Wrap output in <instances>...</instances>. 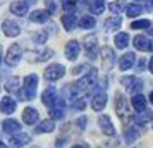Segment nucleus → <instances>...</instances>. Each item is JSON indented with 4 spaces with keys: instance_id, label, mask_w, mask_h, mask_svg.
<instances>
[{
    "instance_id": "13",
    "label": "nucleus",
    "mask_w": 153,
    "mask_h": 148,
    "mask_svg": "<svg viewBox=\"0 0 153 148\" xmlns=\"http://www.w3.org/2000/svg\"><path fill=\"white\" fill-rule=\"evenodd\" d=\"M64 52H65V57H67L69 60H76L77 57H79V52H81V45H79V42H76V40H71V42H67Z\"/></svg>"
},
{
    "instance_id": "20",
    "label": "nucleus",
    "mask_w": 153,
    "mask_h": 148,
    "mask_svg": "<svg viewBox=\"0 0 153 148\" xmlns=\"http://www.w3.org/2000/svg\"><path fill=\"white\" fill-rule=\"evenodd\" d=\"M29 10V4L28 2H22V0H17V2H12L10 4V12L14 16H26Z\"/></svg>"
},
{
    "instance_id": "2",
    "label": "nucleus",
    "mask_w": 153,
    "mask_h": 148,
    "mask_svg": "<svg viewBox=\"0 0 153 148\" xmlns=\"http://www.w3.org/2000/svg\"><path fill=\"white\" fill-rule=\"evenodd\" d=\"M97 79H98L97 69H88V72L84 74L83 78L79 79V81H76V83H74V86H76L77 93L81 95L83 91H88V90H91L93 86L97 85Z\"/></svg>"
},
{
    "instance_id": "6",
    "label": "nucleus",
    "mask_w": 153,
    "mask_h": 148,
    "mask_svg": "<svg viewBox=\"0 0 153 148\" xmlns=\"http://www.w3.org/2000/svg\"><path fill=\"white\" fill-rule=\"evenodd\" d=\"M84 50H86V55L90 57L91 60H95L98 57V38H97V35H88L84 38Z\"/></svg>"
},
{
    "instance_id": "49",
    "label": "nucleus",
    "mask_w": 153,
    "mask_h": 148,
    "mask_svg": "<svg viewBox=\"0 0 153 148\" xmlns=\"http://www.w3.org/2000/svg\"><path fill=\"white\" fill-rule=\"evenodd\" d=\"M150 102H152V103H153V91L150 93Z\"/></svg>"
},
{
    "instance_id": "39",
    "label": "nucleus",
    "mask_w": 153,
    "mask_h": 148,
    "mask_svg": "<svg viewBox=\"0 0 153 148\" xmlns=\"http://www.w3.org/2000/svg\"><path fill=\"white\" fill-rule=\"evenodd\" d=\"M33 42L38 43V45L45 43V42H47V33L43 31V33H36V35H33Z\"/></svg>"
},
{
    "instance_id": "30",
    "label": "nucleus",
    "mask_w": 153,
    "mask_h": 148,
    "mask_svg": "<svg viewBox=\"0 0 153 148\" xmlns=\"http://www.w3.org/2000/svg\"><path fill=\"white\" fill-rule=\"evenodd\" d=\"M114 43L117 48H126L129 45V35L127 33H117L115 38H114Z\"/></svg>"
},
{
    "instance_id": "16",
    "label": "nucleus",
    "mask_w": 153,
    "mask_h": 148,
    "mask_svg": "<svg viewBox=\"0 0 153 148\" xmlns=\"http://www.w3.org/2000/svg\"><path fill=\"white\" fill-rule=\"evenodd\" d=\"M21 122L16 119H5L2 122V131L7 134H16V133H21Z\"/></svg>"
},
{
    "instance_id": "28",
    "label": "nucleus",
    "mask_w": 153,
    "mask_h": 148,
    "mask_svg": "<svg viewBox=\"0 0 153 148\" xmlns=\"http://www.w3.org/2000/svg\"><path fill=\"white\" fill-rule=\"evenodd\" d=\"M120 24H122V19L119 16H112V17H108L105 21V29L107 31H115V29L120 28Z\"/></svg>"
},
{
    "instance_id": "41",
    "label": "nucleus",
    "mask_w": 153,
    "mask_h": 148,
    "mask_svg": "<svg viewBox=\"0 0 153 148\" xmlns=\"http://www.w3.org/2000/svg\"><path fill=\"white\" fill-rule=\"evenodd\" d=\"M143 81H141V79H136V81H134V85H132V88H131V91L134 93V95H138L139 91H141V90H143Z\"/></svg>"
},
{
    "instance_id": "3",
    "label": "nucleus",
    "mask_w": 153,
    "mask_h": 148,
    "mask_svg": "<svg viewBox=\"0 0 153 148\" xmlns=\"http://www.w3.org/2000/svg\"><path fill=\"white\" fill-rule=\"evenodd\" d=\"M22 57V50H21V45L19 43H14V45H10V48L7 50V55L4 57V62L7 64L9 67H14L19 64Z\"/></svg>"
},
{
    "instance_id": "38",
    "label": "nucleus",
    "mask_w": 153,
    "mask_h": 148,
    "mask_svg": "<svg viewBox=\"0 0 153 148\" xmlns=\"http://www.w3.org/2000/svg\"><path fill=\"white\" fill-rule=\"evenodd\" d=\"M77 5V0H62V7L65 9V10H74Z\"/></svg>"
},
{
    "instance_id": "9",
    "label": "nucleus",
    "mask_w": 153,
    "mask_h": 148,
    "mask_svg": "<svg viewBox=\"0 0 153 148\" xmlns=\"http://www.w3.org/2000/svg\"><path fill=\"white\" fill-rule=\"evenodd\" d=\"M50 57H53V50L43 48L40 52H28L26 59L31 60V62H45V60H48Z\"/></svg>"
},
{
    "instance_id": "22",
    "label": "nucleus",
    "mask_w": 153,
    "mask_h": 148,
    "mask_svg": "<svg viewBox=\"0 0 153 148\" xmlns=\"http://www.w3.org/2000/svg\"><path fill=\"white\" fill-rule=\"evenodd\" d=\"M55 98H57V90L53 88V86L47 88V90L42 93V102H43L47 107H52V105H53Z\"/></svg>"
},
{
    "instance_id": "12",
    "label": "nucleus",
    "mask_w": 153,
    "mask_h": 148,
    "mask_svg": "<svg viewBox=\"0 0 153 148\" xmlns=\"http://www.w3.org/2000/svg\"><path fill=\"white\" fill-rule=\"evenodd\" d=\"M2 29H4V35L9 36V38L19 36V33H21V28H19V24H17V22H14L12 19H7V21L2 22Z\"/></svg>"
},
{
    "instance_id": "27",
    "label": "nucleus",
    "mask_w": 153,
    "mask_h": 148,
    "mask_svg": "<svg viewBox=\"0 0 153 148\" xmlns=\"http://www.w3.org/2000/svg\"><path fill=\"white\" fill-rule=\"evenodd\" d=\"M5 90H7L9 93H17L19 90H21V79L17 78V76L9 78L7 83H5Z\"/></svg>"
},
{
    "instance_id": "10",
    "label": "nucleus",
    "mask_w": 153,
    "mask_h": 148,
    "mask_svg": "<svg viewBox=\"0 0 153 148\" xmlns=\"http://www.w3.org/2000/svg\"><path fill=\"white\" fill-rule=\"evenodd\" d=\"M98 126H100V131L103 134H107V136H115V127H114V124H112V119L108 117V115H100L98 117Z\"/></svg>"
},
{
    "instance_id": "26",
    "label": "nucleus",
    "mask_w": 153,
    "mask_h": 148,
    "mask_svg": "<svg viewBox=\"0 0 153 148\" xmlns=\"http://www.w3.org/2000/svg\"><path fill=\"white\" fill-rule=\"evenodd\" d=\"M152 117H153L152 110H143V112H138L134 115V122H136V126H145Z\"/></svg>"
},
{
    "instance_id": "5",
    "label": "nucleus",
    "mask_w": 153,
    "mask_h": 148,
    "mask_svg": "<svg viewBox=\"0 0 153 148\" xmlns=\"http://www.w3.org/2000/svg\"><path fill=\"white\" fill-rule=\"evenodd\" d=\"M115 112L117 115L120 117L122 120H127V115H129V103H127V100L122 93H117L115 95Z\"/></svg>"
},
{
    "instance_id": "47",
    "label": "nucleus",
    "mask_w": 153,
    "mask_h": 148,
    "mask_svg": "<svg viewBox=\"0 0 153 148\" xmlns=\"http://www.w3.org/2000/svg\"><path fill=\"white\" fill-rule=\"evenodd\" d=\"M150 72H153V57H152V60H150Z\"/></svg>"
},
{
    "instance_id": "23",
    "label": "nucleus",
    "mask_w": 153,
    "mask_h": 148,
    "mask_svg": "<svg viewBox=\"0 0 153 148\" xmlns=\"http://www.w3.org/2000/svg\"><path fill=\"white\" fill-rule=\"evenodd\" d=\"M136 140H139V131L134 126H127L124 129V141L127 145H131V143H134Z\"/></svg>"
},
{
    "instance_id": "24",
    "label": "nucleus",
    "mask_w": 153,
    "mask_h": 148,
    "mask_svg": "<svg viewBox=\"0 0 153 148\" xmlns=\"http://www.w3.org/2000/svg\"><path fill=\"white\" fill-rule=\"evenodd\" d=\"M29 19H31L33 22H40V24H43V22H47L50 19V14L47 12V10H33L31 16H29Z\"/></svg>"
},
{
    "instance_id": "17",
    "label": "nucleus",
    "mask_w": 153,
    "mask_h": 148,
    "mask_svg": "<svg viewBox=\"0 0 153 148\" xmlns=\"http://www.w3.org/2000/svg\"><path fill=\"white\" fill-rule=\"evenodd\" d=\"M38 119H40V115H38V110H36V109H33V107H26V109L22 110V120H24L28 126L36 124Z\"/></svg>"
},
{
    "instance_id": "21",
    "label": "nucleus",
    "mask_w": 153,
    "mask_h": 148,
    "mask_svg": "<svg viewBox=\"0 0 153 148\" xmlns=\"http://www.w3.org/2000/svg\"><path fill=\"white\" fill-rule=\"evenodd\" d=\"M35 131L38 134H45V133H52V131H55V120H52V119L42 120V122L35 127Z\"/></svg>"
},
{
    "instance_id": "32",
    "label": "nucleus",
    "mask_w": 153,
    "mask_h": 148,
    "mask_svg": "<svg viewBox=\"0 0 153 148\" xmlns=\"http://www.w3.org/2000/svg\"><path fill=\"white\" fill-rule=\"evenodd\" d=\"M90 10H91V14H102L105 10V0H91Z\"/></svg>"
},
{
    "instance_id": "29",
    "label": "nucleus",
    "mask_w": 153,
    "mask_h": 148,
    "mask_svg": "<svg viewBox=\"0 0 153 148\" xmlns=\"http://www.w3.org/2000/svg\"><path fill=\"white\" fill-rule=\"evenodd\" d=\"M62 24L67 31H72L74 26H76V16L72 14V12H65V14L62 16Z\"/></svg>"
},
{
    "instance_id": "44",
    "label": "nucleus",
    "mask_w": 153,
    "mask_h": 148,
    "mask_svg": "<svg viewBox=\"0 0 153 148\" xmlns=\"http://www.w3.org/2000/svg\"><path fill=\"white\" fill-rule=\"evenodd\" d=\"M84 69H88V65H77L76 69L72 71V72H74V74H79V72H83Z\"/></svg>"
},
{
    "instance_id": "7",
    "label": "nucleus",
    "mask_w": 153,
    "mask_h": 148,
    "mask_svg": "<svg viewBox=\"0 0 153 148\" xmlns=\"http://www.w3.org/2000/svg\"><path fill=\"white\" fill-rule=\"evenodd\" d=\"M64 115H65V100L57 97L53 105L50 107V117H52V120H59Z\"/></svg>"
},
{
    "instance_id": "40",
    "label": "nucleus",
    "mask_w": 153,
    "mask_h": 148,
    "mask_svg": "<svg viewBox=\"0 0 153 148\" xmlns=\"http://www.w3.org/2000/svg\"><path fill=\"white\" fill-rule=\"evenodd\" d=\"M55 2L57 0H47V2H45V4H47V9H45V10H47L48 14H53V12L57 10V4Z\"/></svg>"
},
{
    "instance_id": "4",
    "label": "nucleus",
    "mask_w": 153,
    "mask_h": 148,
    "mask_svg": "<svg viewBox=\"0 0 153 148\" xmlns=\"http://www.w3.org/2000/svg\"><path fill=\"white\" fill-rule=\"evenodd\" d=\"M65 74V67H64L62 64H52L48 65L45 72H43V78L47 79V81H57V79H60Z\"/></svg>"
},
{
    "instance_id": "35",
    "label": "nucleus",
    "mask_w": 153,
    "mask_h": 148,
    "mask_svg": "<svg viewBox=\"0 0 153 148\" xmlns=\"http://www.w3.org/2000/svg\"><path fill=\"white\" fill-rule=\"evenodd\" d=\"M146 28H150L148 19H139V21H134L131 24V29H146Z\"/></svg>"
},
{
    "instance_id": "14",
    "label": "nucleus",
    "mask_w": 153,
    "mask_h": 148,
    "mask_svg": "<svg viewBox=\"0 0 153 148\" xmlns=\"http://www.w3.org/2000/svg\"><path fill=\"white\" fill-rule=\"evenodd\" d=\"M107 105V95L105 91H97L93 95V98H91V109L93 110H97V112H102Z\"/></svg>"
},
{
    "instance_id": "11",
    "label": "nucleus",
    "mask_w": 153,
    "mask_h": 148,
    "mask_svg": "<svg viewBox=\"0 0 153 148\" xmlns=\"http://www.w3.org/2000/svg\"><path fill=\"white\" fill-rule=\"evenodd\" d=\"M29 141H31V136L29 134L16 133V134H12V138L9 141V147L10 148H22V147H26V145H29Z\"/></svg>"
},
{
    "instance_id": "19",
    "label": "nucleus",
    "mask_w": 153,
    "mask_h": 148,
    "mask_svg": "<svg viewBox=\"0 0 153 148\" xmlns=\"http://www.w3.org/2000/svg\"><path fill=\"white\" fill-rule=\"evenodd\" d=\"M134 62H136V55H134V52H127V54H124V55L120 57V60H119V67H120V71H129L134 65Z\"/></svg>"
},
{
    "instance_id": "48",
    "label": "nucleus",
    "mask_w": 153,
    "mask_h": 148,
    "mask_svg": "<svg viewBox=\"0 0 153 148\" xmlns=\"http://www.w3.org/2000/svg\"><path fill=\"white\" fill-rule=\"evenodd\" d=\"M0 148H9V147L5 145V143H2V141H0Z\"/></svg>"
},
{
    "instance_id": "52",
    "label": "nucleus",
    "mask_w": 153,
    "mask_h": 148,
    "mask_svg": "<svg viewBox=\"0 0 153 148\" xmlns=\"http://www.w3.org/2000/svg\"><path fill=\"white\" fill-rule=\"evenodd\" d=\"M152 50H153V43H152Z\"/></svg>"
},
{
    "instance_id": "46",
    "label": "nucleus",
    "mask_w": 153,
    "mask_h": 148,
    "mask_svg": "<svg viewBox=\"0 0 153 148\" xmlns=\"http://www.w3.org/2000/svg\"><path fill=\"white\" fill-rule=\"evenodd\" d=\"M71 148H88V147H86V145H72Z\"/></svg>"
},
{
    "instance_id": "45",
    "label": "nucleus",
    "mask_w": 153,
    "mask_h": 148,
    "mask_svg": "<svg viewBox=\"0 0 153 148\" xmlns=\"http://www.w3.org/2000/svg\"><path fill=\"white\" fill-rule=\"evenodd\" d=\"M138 69H139V71H143V69H145V60H143V59L139 60V64H138Z\"/></svg>"
},
{
    "instance_id": "50",
    "label": "nucleus",
    "mask_w": 153,
    "mask_h": 148,
    "mask_svg": "<svg viewBox=\"0 0 153 148\" xmlns=\"http://www.w3.org/2000/svg\"><path fill=\"white\" fill-rule=\"evenodd\" d=\"M0 60H2V45H0Z\"/></svg>"
},
{
    "instance_id": "36",
    "label": "nucleus",
    "mask_w": 153,
    "mask_h": 148,
    "mask_svg": "<svg viewBox=\"0 0 153 148\" xmlns=\"http://www.w3.org/2000/svg\"><path fill=\"white\" fill-rule=\"evenodd\" d=\"M71 105L74 107L76 110H84V107H86V100L81 98V97H76V98L71 102Z\"/></svg>"
},
{
    "instance_id": "33",
    "label": "nucleus",
    "mask_w": 153,
    "mask_h": 148,
    "mask_svg": "<svg viewBox=\"0 0 153 148\" xmlns=\"http://www.w3.org/2000/svg\"><path fill=\"white\" fill-rule=\"evenodd\" d=\"M108 9H110V12H114V14L117 16V14H120V12L126 9V2H124V0H115V2H110Z\"/></svg>"
},
{
    "instance_id": "15",
    "label": "nucleus",
    "mask_w": 153,
    "mask_h": 148,
    "mask_svg": "<svg viewBox=\"0 0 153 148\" xmlns=\"http://www.w3.org/2000/svg\"><path fill=\"white\" fill-rule=\"evenodd\" d=\"M16 107H17V102H16L12 97H9V95L0 100V112H2V114H7V115L14 114Z\"/></svg>"
},
{
    "instance_id": "18",
    "label": "nucleus",
    "mask_w": 153,
    "mask_h": 148,
    "mask_svg": "<svg viewBox=\"0 0 153 148\" xmlns=\"http://www.w3.org/2000/svg\"><path fill=\"white\" fill-rule=\"evenodd\" d=\"M132 45H134V48L136 50H141V52H148V50H152V42H150L146 36H143V35L134 36Z\"/></svg>"
},
{
    "instance_id": "43",
    "label": "nucleus",
    "mask_w": 153,
    "mask_h": 148,
    "mask_svg": "<svg viewBox=\"0 0 153 148\" xmlns=\"http://www.w3.org/2000/svg\"><path fill=\"white\" fill-rule=\"evenodd\" d=\"M145 7H146V10L153 12V0H145Z\"/></svg>"
},
{
    "instance_id": "34",
    "label": "nucleus",
    "mask_w": 153,
    "mask_h": 148,
    "mask_svg": "<svg viewBox=\"0 0 153 148\" xmlns=\"http://www.w3.org/2000/svg\"><path fill=\"white\" fill-rule=\"evenodd\" d=\"M141 12H143V7L138 5V4H131L129 7H126V14L129 16V17H136V16H139Z\"/></svg>"
},
{
    "instance_id": "51",
    "label": "nucleus",
    "mask_w": 153,
    "mask_h": 148,
    "mask_svg": "<svg viewBox=\"0 0 153 148\" xmlns=\"http://www.w3.org/2000/svg\"><path fill=\"white\" fill-rule=\"evenodd\" d=\"M150 33H152V35H153V28H152V29H150Z\"/></svg>"
},
{
    "instance_id": "31",
    "label": "nucleus",
    "mask_w": 153,
    "mask_h": 148,
    "mask_svg": "<svg viewBox=\"0 0 153 148\" xmlns=\"http://www.w3.org/2000/svg\"><path fill=\"white\" fill-rule=\"evenodd\" d=\"M95 24H97V21H95L93 16H83L81 21H79V28L81 29H93Z\"/></svg>"
},
{
    "instance_id": "42",
    "label": "nucleus",
    "mask_w": 153,
    "mask_h": 148,
    "mask_svg": "<svg viewBox=\"0 0 153 148\" xmlns=\"http://www.w3.org/2000/svg\"><path fill=\"white\" fill-rule=\"evenodd\" d=\"M76 124H77V127H79V129L83 131V129H86V124H88V119H86L84 115H81V117H77Z\"/></svg>"
},
{
    "instance_id": "8",
    "label": "nucleus",
    "mask_w": 153,
    "mask_h": 148,
    "mask_svg": "<svg viewBox=\"0 0 153 148\" xmlns=\"http://www.w3.org/2000/svg\"><path fill=\"white\" fill-rule=\"evenodd\" d=\"M115 64V54L110 47H103L102 48V67L105 71H110L112 65Z\"/></svg>"
},
{
    "instance_id": "1",
    "label": "nucleus",
    "mask_w": 153,
    "mask_h": 148,
    "mask_svg": "<svg viewBox=\"0 0 153 148\" xmlns=\"http://www.w3.org/2000/svg\"><path fill=\"white\" fill-rule=\"evenodd\" d=\"M36 88H38V76L36 74H29L24 78V85L17 91V98L19 100H33L36 97Z\"/></svg>"
},
{
    "instance_id": "25",
    "label": "nucleus",
    "mask_w": 153,
    "mask_h": 148,
    "mask_svg": "<svg viewBox=\"0 0 153 148\" xmlns=\"http://www.w3.org/2000/svg\"><path fill=\"white\" fill-rule=\"evenodd\" d=\"M131 103L132 107L138 110V112H143V110H146V98L141 95V93H138V95H134L131 98Z\"/></svg>"
},
{
    "instance_id": "37",
    "label": "nucleus",
    "mask_w": 153,
    "mask_h": 148,
    "mask_svg": "<svg viewBox=\"0 0 153 148\" xmlns=\"http://www.w3.org/2000/svg\"><path fill=\"white\" fill-rule=\"evenodd\" d=\"M134 81H136V78H134V76H124V78L120 79V83H122V85H124V88H127V90H131V88H132Z\"/></svg>"
}]
</instances>
